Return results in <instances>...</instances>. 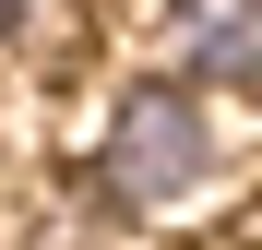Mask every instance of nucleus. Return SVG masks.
<instances>
[{"label": "nucleus", "mask_w": 262, "mask_h": 250, "mask_svg": "<svg viewBox=\"0 0 262 250\" xmlns=\"http://www.w3.org/2000/svg\"><path fill=\"white\" fill-rule=\"evenodd\" d=\"M214 179H227V119H214V83L191 72H131L83 131V202L119 226L191 215Z\"/></svg>", "instance_id": "obj_1"}, {"label": "nucleus", "mask_w": 262, "mask_h": 250, "mask_svg": "<svg viewBox=\"0 0 262 250\" xmlns=\"http://www.w3.org/2000/svg\"><path fill=\"white\" fill-rule=\"evenodd\" d=\"M167 60L214 96H262V0H155Z\"/></svg>", "instance_id": "obj_2"}, {"label": "nucleus", "mask_w": 262, "mask_h": 250, "mask_svg": "<svg viewBox=\"0 0 262 250\" xmlns=\"http://www.w3.org/2000/svg\"><path fill=\"white\" fill-rule=\"evenodd\" d=\"M24 24H36V0H0V48H12V36H24Z\"/></svg>", "instance_id": "obj_3"}, {"label": "nucleus", "mask_w": 262, "mask_h": 250, "mask_svg": "<svg viewBox=\"0 0 262 250\" xmlns=\"http://www.w3.org/2000/svg\"><path fill=\"white\" fill-rule=\"evenodd\" d=\"M0 250H60V238H0Z\"/></svg>", "instance_id": "obj_4"}]
</instances>
